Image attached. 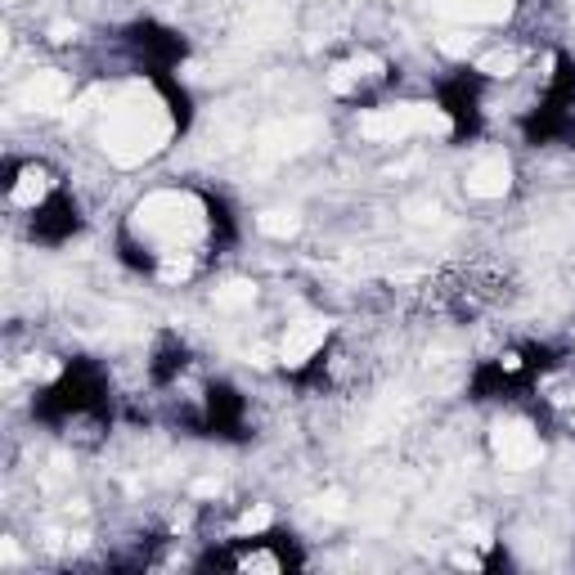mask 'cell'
Wrapping results in <instances>:
<instances>
[{"instance_id":"6da1fadb","label":"cell","mask_w":575,"mask_h":575,"mask_svg":"<svg viewBox=\"0 0 575 575\" xmlns=\"http://www.w3.org/2000/svg\"><path fill=\"white\" fill-rule=\"evenodd\" d=\"M95 136H99V149L118 167H140L171 145L176 118L149 86H122L118 95L103 99Z\"/></svg>"},{"instance_id":"7a4b0ae2","label":"cell","mask_w":575,"mask_h":575,"mask_svg":"<svg viewBox=\"0 0 575 575\" xmlns=\"http://www.w3.org/2000/svg\"><path fill=\"white\" fill-rule=\"evenodd\" d=\"M131 235L153 252V261H162L176 252H198L211 235V216L207 202L189 189H153L131 211Z\"/></svg>"},{"instance_id":"3957f363","label":"cell","mask_w":575,"mask_h":575,"mask_svg":"<svg viewBox=\"0 0 575 575\" xmlns=\"http://www.w3.org/2000/svg\"><path fill=\"white\" fill-rule=\"evenodd\" d=\"M454 118L440 103H387V108H369L360 118V136L369 145H409L423 136H449Z\"/></svg>"},{"instance_id":"277c9868","label":"cell","mask_w":575,"mask_h":575,"mask_svg":"<svg viewBox=\"0 0 575 575\" xmlns=\"http://www.w3.org/2000/svg\"><path fill=\"white\" fill-rule=\"evenodd\" d=\"M490 454L504 473H531L544 464V436L526 418H499L490 427Z\"/></svg>"},{"instance_id":"5b68a950","label":"cell","mask_w":575,"mask_h":575,"mask_svg":"<svg viewBox=\"0 0 575 575\" xmlns=\"http://www.w3.org/2000/svg\"><path fill=\"white\" fill-rule=\"evenodd\" d=\"M328 337H333V324H328L324 315H301V319H293V324L279 333L275 360H279L288 374H301V369H310V365L319 360V351L328 347Z\"/></svg>"},{"instance_id":"8992f818","label":"cell","mask_w":575,"mask_h":575,"mask_svg":"<svg viewBox=\"0 0 575 575\" xmlns=\"http://www.w3.org/2000/svg\"><path fill=\"white\" fill-rule=\"evenodd\" d=\"M513 176L517 171H513V162L504 153H482L464 171V194L477 198V202H499V198L513 194Z\"/></svg>"},{"instance_id":"52a82bcc","label":"cell","mask_w":575,"mask_h":575,"mask_svg":"<svg viewBox=\"0 0 575 575\" xmlns=\"http://www.w3.org/2000/svg\"><path fill=\"white\" fill-rule=\"evenodd\" d=\"M72 95H77V86L59 68H41L19 86V103L32 112H63V108H72Z\"/></svg>"},{"instance_id":"ba28073f","label":"cell","mask_w":575,"mask_h":575,"mask_svg":"<svg viewBox=\"0 0 575 575\" xmlns=\"http://www.w3.org/2000/svg\"><path fill=\"white\" fill-rule=\"evenodd\" d=\"M383 77H387V59H378L374 50H356L351 59L328 68V90L333 95H360L365 86H378Z\"/></svg>"},{"instance_id":"9c48e42d","label":"cell","mask_w":575,"mask_h":575,"mask_svg":"<svg viewBox=\"0 0 575 575\" xmlns=\"http://www.w3.org/2000/svg\"><path fill=\"white\" fill-rule=\"evenodd\" d=\"M54 189H59V180H54L50 167L23 162V167L14 171V180H10V207H14V211H41V207L54 198Z\"/></svg>"},{"instance_id":"30bf717a","label":"cell","mask_w":575,"mask_h":575,"mask_svg":"<svg viewBox=\"0 0 575 575\" xmlns=\"http://www.w3.org/2000/svg\"><path fill=\"white\" fill-rule=\"evenodd\" d=\"M432 10L458 28H482L513 19V0H432Z\"/></svg>"},{"instance_id":"8fae6325","label":"cell","mask_w":575,"mask_h":575,"mask_svg":"<svg viewBox=\"0 0 575 575\" xmlns=\"http://www.w3.org/2000/svg\"><path fill=\"white\" fill-rule=\"evenodd\" d=\"M522 63H526V54L517 46H490L473 59V72H482L486 81H513L522 72Z\"/></svg>"},{"instance_id":"7c38bea8","label":"cell","mask_w":575,"mask_h":575,"mask_svg":"<svg viewBox=\"0 0 575 575\" xmlns=\"http://www.w3.org/2000/svg\"><path fill=\"white\" fill-rule=\"evenodd\" d=\"M211 306L225 310V315L252 310V306H257V284H252V279H225V284L211 293Z\"/></svg>"},{"instance_id":"4fadbf2b","label":"cell","mask_w":575,"mask_h":575,"mask_svg":"<svg viewBox=\"0 0 575 575\" xmlns=\"http://www.w3.org/2000/svg\"><path fill=\"white\" fill-rule=\"evenodd\" d=\"M257 235H266V239H275V244H288V239L301 235V216H297L293 207H270V211L257 216Z\"/></svg>"},{"instance_id":"5bb4252c","label":"cell","mask_w":575,"mask_h":575,"mask_svg":"<svg viewBox=\"0 0 575 575\" xmlns=\"http://www.w3.org/2000/svg\"><path fill=\"white\" fill-rule=\"evenodd\" d=\"M275 526V508L270 504H248L239 517H235V535L239 539H257V535H266Z\"/></svg>"},{"instance_id":"9a60e30c","label":"cell","mask_w":575,"mask_h":575,"mask_svg":"<svg viewBox=\"0 0 575 575\" xmlns=\"http://www.w3.org/2000/svg\"><path fill=\"white\" fill-rule=\"evenodd\" d=\"M235 566H239V571H284V557L270 553V548H248Z\"/></svg>"},{"instance_id":"2e32d148","label":"cell","mask_w":575,"mask_h":575,"mask_svg":"<svg viewBox=\"0 0 575 575\" xmlns=\"http://www.w3.org/2000/svg\"><path fill=\"white\" fill-rule=\"evenodd\" d=\"M495 369H499L504 378H517V374H526V356H522L517 347H508V351L495 356Z\"/></svg>"},{"instance_id":"e0dca14e","label":"cell","mask_w":575,"mask_h":575,"mask_svg":"<svg viewBox=\"0 0 575 575\" xmlns=\"http://www.w3.org/2000/svg\"><path fill=\"white\" fill-rule=\"evenodd\" d=\"M319 513H328V517H341V513H347V495H337V490L319 495Z\"/></svg>"},{"instance_id":"ac0fdd59","label":"cell","mask_w":575,"mask_h":575,"mask_svg":"<svg viewBox=\"0 0 575 575\" xmlns=\"http://www.w3.org/2000/svg\"><path fill=\"white\" fill-rule=\"evenodd\" d=\"M194 499H216L220 495V477H202V482H194V490H189Z\"/></svg>"},{"instance_id":"d6986e66","label":"cell","mask_w":575,"mask_h":575,"mask_svg":"<svg viewBox=\"0 0 575 575\" xmlns=\"http://www.w3.org/2000/svg\"><path fill=\"white\" fill-rule=\"evenodd\" d=\"M50 37H54L59 46H63V41H77V23H54V28H50Z\"/></svg>"},{"instance_id":"ffe728a7","label":"cell","mask_w":575,"mask_h":575,"mask_svg":"<svg viewBox=\"0 0 575 575\" xmlns=\"http://www.w3.org/2000/svg\"><path fill=\"white\" fill-rule=\"evenodd\" d=\"M454 566H468V571H482L486 562H482L477 553H458V557H454Z\"/></svg>"}]
</instances>
